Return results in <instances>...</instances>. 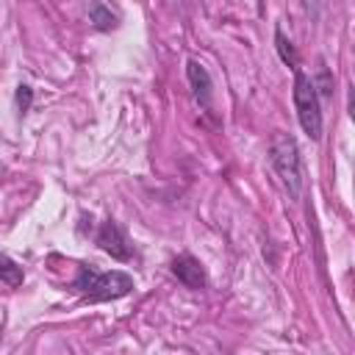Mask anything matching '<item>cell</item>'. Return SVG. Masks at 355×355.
Returning a JSON list of instances; mask_svg holds the SVG:
<instances>
[{"label": "cell", "mask_w": 355, "mask_h": 355, "mask_svg": "<svg viewBox=\"0 0 355 355\" xmlns=\"http://www.w3.org/2000/svg\"><path fill=\"white\" fill-rule=\"evenodd\" d=\"M269 164L275 169V175L280 178L283 189L288 191L291 200H300L302 194V183H305V172H302V155L297 147V139L291 133L277 130L269 141Z\"/></svg>", "instance_id": "cell-1"}, {"label": "cell", "mask_w": 355, "mask_h": 355, "mask_svg": "<svg viewBox=\"0 0 355 355\" xmlns=\"http://www.w3.org/2000/svg\"><path fill=\"white\" fill-rule=\"evenodd\" d=\"M72 288L86 300V302H108L119 300L133 291V277L128 272H97L94 266H78Z\"/></svg>", "instance_id": "cell-2"}, {"label": "cell", "mask_w": 355, "mask_h": 355, "mask_svg": "<svg viewBox=\"0 0 355 355\" xmlns=\"http://www.w3.org/2000/svg\"><path fill=\"white\" fill-rule=\"evenodd\" d=\"M294 108H297V119L300 128L308 139L319 141L322 139V105H319V94L313 89L311 75H305L300 67L294 69Z\"/></svg>", "instance_id": "cell-3"}, {"label": "cell", "mask_w": 355, "mask_h": 355, "mask_svg": "<svg viewBox=\"0 0 355 355\" xmlns=\"http://www.w3.org/2000/svg\"><path fill=\"white\" fill-rule=\"evenodd\" d=\"M97 247L103 250V252H108L111 258H116V261H130V255H133V244H130V239H128V233L122 230V225L116 222V219H105L100 227H97Z\"/></svg>", "instance_id": "cell-4"}, {"label": "cell", "mask_w": 355, "mask_h": 355, "mask_svg": "<svg viewBox=\"0 0 355 355\" xmlns=\"http://www.w3.org/2000/svg\"><path fill=\"white\" fill-rule=\"evenodd\" d=\"M186 78H189V86H191L194 103H197L200 108L211 111V105H214V80H211L208 69H205L197 58H191V61L186 64Z\"/></svg>", "instance_id": "cell-5"}, {"label": "cell", "mask_w": 355, "mask_h": 355, "mask_svg": "<svg viewBox=\"0 0 355 355\" xmlns=\"http://www.w3.org/2000/svg\"><path fill=\"white\" fill-rule=\"evenodd\" d=\"M172 275L186 286V288H205L208 277H205V266L191 255V252H180L178 258H172Z\"/></svg>", "instance_id": "cell-6"}, {"label": "cell", "mask_w": 355, "mask_h": 355, "mask_svg": "<svg viewBox=\"0 0 355 355\" xmlns=\"http://www.w3.org/2000/svg\"><path fill=\"white\" fill-rule=\"evenodd\" d=\"M89 22L97 31H111V28H116V14L105 3L94 0V3H89Z\"/></svg>", "instance_id": "cell-7"}, {"label": "cell", "mask_w": 355, "mask_h": 355, "mask_svg": "<svg viewBox=\"0 0 355 355\" xmlns=\"http://www.w3.org/2000/svg\"><path fill=\"white\" fill-rule=\"evenodd\" d=\"M22 280H25L22 266L14 258H8L6 252H0V283L8 288H17V286H22Z\"/></svg>", "instance_id": "cell-8"}, {"label": "cell", "mask_w": 355, "mask_h": 355, "mask_svg": "<svg viewBox=\"0 0 355 355\" xmlns=\"http://www.w3.org/2000/svg\"><path fill=\"white\" fill-rule=\"evenodd\" d=\"M275 50H277V55H280V61H283V64H288L291 69H297V67H300L297 47H294V42H291L280 28H275Z\"/></svg>", "instance_id": "cell-9"}, {"label": "cell", "mask_w": 355, "mask_h": 355, "mask_svg": "<svg viewBox=\"0 0 355 355\" xmlns=\"http://www.w3.org/2000/svg\"><path fill=\"white\" fill-rule=\"evenodd\" d=\"M311 80H313V89H316L319 100H327V97H333V75H330V69H327V64H324V61H319V67H316V75H313Z\"/></svg>", "instance_id": "cell-10"}, {"label": "cell", "mask_w": 355, "mask_h": 355, "mask_svg": "<svg viewBox=\"0 0 355 355\" xmlns=\"http://www.w3.org/2000/svg\"><path fill=\"white\" fill-rule=\"evenodd\" d=\"M31 103H33V89L28 83H19L17 92H14V105H17L19 116H25L31 111Z\"/></svg>", "instance_id": "cell-11"}, {"label": "cell", "mask_w": 355, "mask_h": 355, "mask_svg": "<svg viewBox=\"0 0 355 355\" xmlns=\"http://www.w3.org/2000/svg\"><path fill=\"white\" fill-rule=\"evenodd\" d=\"M300 6H302V11L308 14V19H319V14H322V0H300Z\"/></svg>", "instance_id": "cell-12"}]
</instances>
